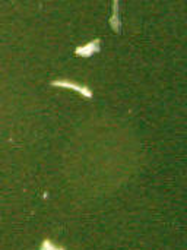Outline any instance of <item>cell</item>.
Wrapping results in <instances>:
<instances>
[{
    "label": "cell",
    "mask_w": 187,
    "mask_h": 250,
    "mask_svg": "<svg viewBox=\"0 0 187 250\" xmlns=\"http://www.w3.org/2000/svg\"><path fill=\"white\" fill-rule=\"evenodd\" d=\"M110 25L116 32H120L122 22H120V16H119V1L113 3V16L110 18Z\"/></svg>",
    "instance_id": "obj_3"
},
{
    "label": "cell",
    "mask_w": 187,
    "mask_h": 250,
    "mask_svg": "<svg viewBox=\"0 0 187 250\" xmlns=\"http://www.w3.org/2000/svg\"><path fill=\"white\" fill-rule=\"evenodd\" d=\"M41 250H63V249H59L57 246H54V245H51L48 240H45V242L42 243V246H41Z\"/></svg>",
    "instance_id": "obj_4"
},
{
    "label": "cell",
    "mask_w": 187,
    "mask_h": 250,
    "mask_svg": "<svg viewBox=\"0 0 187 250\" xmlns=\"http://www.w3.org/2000/svg\"><path fill=\"white\" fill-rule=\"evenodd\" d=\"M51 85L54 86H62V88H69V89H75L76 92H79L81 95H83L85 98H92V91L88 86H83L78 82L73 81H67V79H60V81H53Z\"/></svg>",
    "instance_id": "obj_1"
},
{
    "label": "cell",
    "mask_w": 187,
    "mask_h": 250,
    "mask_svg": "<svg viewBox=\"0 0 187 250\" xmlns=\"http://www.w3.org/2000/svg\"><path fill=\"white\" fill-rule=\"evenodd\" d=\"M100 48H101V41L97 38V40H94V41H89V42L85 44V45L76 47L75 54L79 56V57H91V56H94L95 53H98Z\"/></svg>",
    "instance_id": "obj_2"
}]
</instances>
